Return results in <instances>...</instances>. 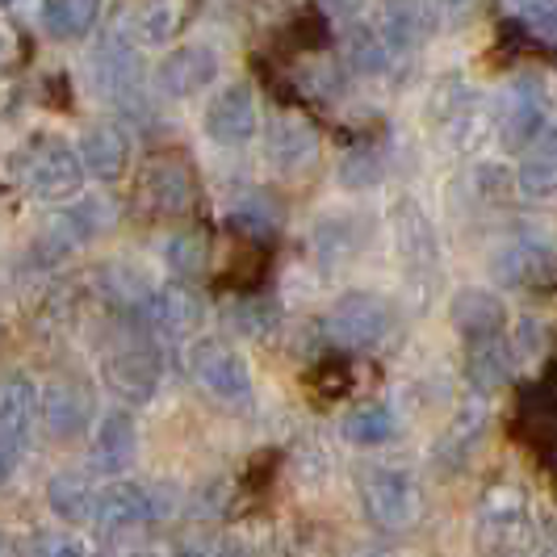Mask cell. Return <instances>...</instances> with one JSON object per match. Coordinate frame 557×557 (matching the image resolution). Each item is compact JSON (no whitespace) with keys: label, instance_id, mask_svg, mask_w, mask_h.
Masks as SVG:
<instances>
[{"label":"cell","instance_id":"10","mask_svg":"<svg viewBox=\"0 0 557 557\" xmlns=\"http://www.w3.org/2000/svg\"><path fill=\"white\" fill-rule=\"evenodd\" d=\"M201 126L206 135L219 143V147H244L256 139V126H260V101H256V88L248 81H231L223 84L210 106L201 113Z\"/></svg>","mask_w":557,"mask_h":557},{"label":"cell","instance_id":"13","mask_svg":"<svg viewBox=\"0 0 557 557\" xmlns=\"http://www.w3.org/2000/svg\"><path fill=\"white\" fill-rule=\"evenodd\" d=\"M26 181L42 201H72L84 189V168L76 147L63 139H42L26 164Z\"/></svg>","mask_w":557,"mask_h":557},{"label":"cell","instance_id":"3","mask_svg":"<svg viewBox=\"0 0 557 557\" xmlns=\"http://www.w3.org/2000/svg\"><path fill=\"white\" fill-rule=\"evenodd\" d=\"M391 323H394V310L382 294H373V289H348V294H339L332 307H327L319 327H323V335L332 339L335 348H344V352H369V348H377L386 339Z\"/></svg>","mask_w":557,"mask_h":557},{"label":"cell","instance_id":"20","mask_svg":"<svg viewBox=\"0 0 557 557\" xmlns=\"http://www.w3.org/2000/svg\"><path fill=\"white\" fill-rule=\"evenodd\" d=\"M143 206L156 214V219H185L194 210L197 185L189 176V168L176 164V160H156L143 172Z\"/></svg>","mask_w":557,"mask_h":557},{"label":"cell","instance_id":"31","mask_svg":"<svg viewBox=\"0 0 557 557\" xmlns=\"http://www.w3.org/2000/svg\"><path fill=\"white\" fill-rule=\"evenodd\" d=\"M344 59H348V67H352L357 76L373 81V76H386V72H391L394 51L382 42L377 29L357 22V26H348V34H344Z\"/></svg>","mask_w":557,"mask_h":557},{"label":"cell","instance_id":"21","mask_svg":"<svg viewBox=\"0 0 557 557\" xmlns=\"http://www.w3.org/2000/svg\"><path fill=\"white\" fill-rule=\"evenodd\" d=\"M448 319H453V327H457V335L466 344H474V339L503 335V327H507V307H503L499 294L486 289V285H461L453 294V302H448Z\"/></svg>","mask_w":557,"mask_h":557},{"label":"cell","instance_id":"25","mask_svg":"<svg viewBox=\"0 0 557 557\" xmlns=\"http://www.w3.org/2000/svg\"><path fill=\"white\" fill-rule=\"evenodd\" d=\"M185 26V0H139L126 13V34L135 47H168Z\"/></svg>","mask_w":557,"mask_h":557},{"label":"cell","instance_id":"24","mask_svg":"<svg viewBox=\"0 0 557 557\" xmlns=\"http://www.w3.org/2000/svg\"><path fill=\"white\" fill-rule=\"evenodd\" d=\"M364 248V226L352 214H319L310 226V251L323 269H339L348 264L357 251Z\"/></svg>","mask_w":557,"mask_h":557},{"label":"cell","instance_id":"6","mask_svg":"<svg viewBox=\"0 0 557 557\" xmlns=\"http://www.w3.org/2000/svg\"><path fill=\"white\" fill-rule=\"evenodd\" d=\"M38 416L55 445H76L88 436V428L97 419V394L76 373H55L38 391Z\"/></svg>","mask_w":557,"mask_h":557},{"label":"cell","instance_id":"9","mask_svg":"<svg viewBox=\"0 0 557 557\" xmlns=\"http://www.w3.org/2000/svg\"><path fill=\"white\" fill-rule=\"evenodd\" d=\"M219 76H223V55H219L214 47H206V42H189V47L168 51V55L156 63L151 88H156L160 97H168V101H189L201 88H210Z\"/></svg>","mask_w":557,"mask_h":557},{"label":"cell","instance_id":"40","mask_svg":"<svg viewBox=\"0 0 557 557\" xmlns=\"http://www.w3.org/2000/svg\"><path fill=\"white\" fill-rule=\"evenodd\" d=\"M34 549H42V554H84V541L63 536V532H47V536L34 541Z\"/></svg>","mask_w":557,"mask_h":557},{"label":"cell","instance_id":"27","mask_svg":"<svg viewBox=\"0 0 557 557\" xmlns=\"http://www.w3.org/2000/svg\"><path fill=\"white\" fill-rule=\"evenodd\" d=\"M516 377V352L503 335L491 339H474L470 357H466V382L474 386V394H495Z\"/></svg>","mask_w":557,"mask_h":557},{"label":"cell","instance_id":"19","mask_svg":"<svg viewBox=\"0 0 557 557\" xmlns=\"http://www.w3.org/2000/svg\"><path fill=\"white\" fill-rule=\"evenodd\" d=\"M264 160L281 176H302L319 160V131L298 113H281L264 135Z\"/></svg>","mask_w":557,"mask_h":557},{"label":"cell","instance_id":"29","mask_svg":"<svg viewBox=\"0 0 557 557\" xmlns=\"http://www.w3.org/2000/svg\"><path fill=\"white\" fill-rule=\"evenodd\" d=\"M92 503H97V486L81 470H63V474H55L47 482V507L55 511L63 524L92 520Z\"/></svg>","mask_w":557,"mask_h":557},{"label":"cell","instance_id":"43","mask_svg":"<svg viewBox=\"0 0 557 557\" xmlns=\"http://www.w3.org/2000/svg\"><path fill=\"white\" fill-rule=\"evenodd\" d=\"M441 4H445V13H457V17H466L474 9V0H441Z\"/></svg>","mask_w":557,"mask_h":557},{"label":"cell","instance_id":"17","mask_svg":"<svg viewBox=\"0 0 557 557\" xmlns=\"http://www.w3.org/2000/svg\"><path fill=\"white\" fill-rule=\"evenodd\" d=\"M139 307L143 319H147V332L164 335V339H189L206 323V302L197 298V289H189V285L151 289Z\"/></svg>","mask_w":557,"mask_h":557},{"label":"cell","instance_id":"42","mask_svg":"<svg viewBox=\"0 0 557 557\" xmlns=\"http://www.w3.org/2000/svg\"><path fill=\"white\" fill-rule=\"evenodd\" d=\"M327 13H332L335 22H357L364 9V0H319Z\"/></svg>","mask_w":557,"mask_h":557},{"label":"cell","instance_id":"33","mask_svg":"<svg viewBox=\"0 0 557 557\" xmlns=\"http://www.w3.org/2000/svg\"><path fill=\"white\" fill-rule=\"evenodd\" d=\"M511 185H516V194L524 197V201H536V206L554 201V194H557V160L549 156V151H532V156H524V164L516 168Z\"/></svg>","mask_w":557,"mask_h":557},{"label":"cell","instance_id":"23","mask_svg":"<svg viewBox=\"0 0 557 557\" xmlns=\"http://www.w3.org/2000/svg\"><path fill=\"white\" fill-rule=\"evenodd\" d=\"M92 453H97V470L122 474L135 466L139 457V428L131 411H110L101 423H92Z\"/></svg>","mask_w":557,"mask_h":557},{"label":"cell","instance_id":"12","mask_svg":"<svg viewBox=\"0 0 557 557\" xmlns=\"http://www.w3.org/2000/svg\"><path fill=\"white\" fill-rule=\"evenodd\" d=\"M88 76L97 84V92L113 101V106H131L139 101V88H143V67L135 47L122 38V34H110L92 47L88 55Z\"/></svg>","mask_w":557,"mask_h":557},{"label":"cell","instance_id":"44","mask_svg":"<svg viewBox=\"0 0 557 557\" xmlns=\"http://www.w3.org/2000/svg\"><path fill=\"white\" fill-rule=\"evenodd\" d=\"M13 55V38L9 34H0V59H9Z\"/></svg>","mask_w":557,"mask_h":557},{"label":"cell","instance_id":"22","mask_svg":"<svg viewBox=\"0 0 557 557\" xmlns=\"http://www.w3.org/2000/svg\"><path fill=\"white\" fill-rule=\"evenodd\" d=\"M151 516H156V495L143 482H131V478L97 491V503H92V520L110 532L143 529Z\"/></svg>","mask_w":557,"mask_h":557},{"label":"cell","instance_id":"8","mask_svg":"<svg viewBox=\"0 0 557 557\" xmlns=\"http://www.w3.org/2000/svg\"><path fill=\"white\" fill-rule=\"evenodd\" d=\"M394 226V244L403 256V269L411 281H432L441 273V239H436V226L428 219V210L419 206L416 197H398L391 210Z\"/></svg>","mask_w":557,"mask_h":557},{"label":"cell","instance_id":"39","mask_svg":"<svg viewBox=\"0 0 557 557\" xmlns=\"http://www.w3.org/2000/svg\"><path fill=\"white\" fill-rule=\"evenodd\" d=\"M474 185H478V194L482 197H503V189L511 185V176H507V168H491V164H478L474 172Z\"/></svg>","mask_w":557,"mask_h":557},{"label":"cell","instance_id":"18","mask_svg":"<svg viewBox=\"0 0 557 557\" xmlns=\"http://www.w3.org/2000/svg\"><path fill=\"white\" fill-rule=\"evenodd\" d=\"M486 432H491V407L482 403V394H474L470 403H461L457 407V416L448 423L445 432H441V441L432 448V461H436V470H466L470 466V457L478 453V445L486 441Z\"/></svg>","mask_w":557,"mask_h":557},{"label":"cell","instance_id":"16","mask_svg":"<svg viewBox=\"0 0 557 557\" xmlns=\"http://www.w3.org/2000/svg\"><path fill=\"white\" fill-rule=\"evenodd\" d=\"M76 156H81V168L92 181L113 185L131 168L135 139H131V131L122 122H92V126H84L81 139H76Z\"/></svg>","mask_w":557,"mask_h":557},{"label":"cell","instance_id":"37","mask_svg":"<svg viewBox=\"0 0 557 557\" xmlns=\"http://www.w3.org/2000/svg\"><path fill=\"white\" fill-rule=\"evenodd\" d=\"M532 34L541 38H554L557 34V0H503Z\"/></svg>","mask_w":557,"mask_h":557},{"label":"cell","instance_id":"30","mask_svg":"<svg viewBox=\"0 0 557 557\" xmlns=\"http://www.w3.org/2000/svg\"><path fill=\"white\" fill-rule=\"evenodd\" d=\"M339 432H344V441H348V445L382 448L398 436V416H394L386 403H361V407H352V411L344 416Z\"/></svg>","mask_w":557,"mask_h":557},{"label":"cell","instance_id":"28","mask_svg":"<svg viewBox=\"0 0 557 557\" xmlns=\"http://www.w3.org/2000/svg\"><path fill=\"white\" fill-rule=\"evenodd\" d=\"M97 289L113 302H122V307H139L143 298L156 289V281H151L147 264H139L135 256H122V260H110V264L97 269Z\"/></svg>","mask_w":557,"mask_h":557},{"label":"cell","instance_id":"45","mask_svg":"<svg viewBox=\"0 0 557 557\" xmlns=\"http://www.w3.org/2000/svg\"><path fill=\"white\" fill-rule=\"evenodd\" d=\"M9 549H13V536L0 529V554H9Z\"/></svg>","mask_w":557,"mask_h":557},{"label":"cell","instance_id":"14","mask_svg":"<svg viewBox=\"0 0 557 557\" xmlns=\"http://www.w3.org/2000/svg\"><path fill=\"white\" fill-rule=\"evenodd\" d=\"M373 29L382 34V42L391 47L394 55H416L436 38L441 13L428 0H382Z\"/></svg>","mask_w":557,"mask_h":557},{"label":"cell","instance_id":"35","mask_svg":"<svg viewBox=\"0 0 557 557\" xmlns=\"http://www.w3.org/2000/svg\"><path fill=\"white\" fill-rule=\"evenodd\" d=\"M382 176H386V160H382L377 147H352V151L339 160V168H335V181H339L344 189H352V194L373 189Z\"/></svg>","mask_w":557,"mask_h":557},{"label":"cell","instance_id":"34","mask_svg":"<svg viewBox=\"0 0 557 557\" xmlns=\"http://www.w3.org/2000/svg\"><path fill=\"white\" fill-rule=\"evenodd\" d=\"M164 269L181 281H197L206 273V239H201V231H176V235H168Z\"/></svg>","mask_w":557,"mask_h":557},{"label":"cell","instance_id":"36","mask_svg":"<svg viewBox=\"0 0 557 557\" xmlns=\"http://www.w3.org/2000/svg\"><path fill=\"white\" fill-rule=\"evenodd\" d=\"M231 323H235V332L251 335V339H264V335L277 332L281 310L269 298H244V302L231 307Z\"/></svg>","mask_w":557,"mask_h":557},{"label":"cell","instance_id":"26","mask_svg":"<svg viewBox=\"0 0 557 557\" xmlns=\"http://www.w3.org/2000/svg\"><path fill=\"white\" fill-rule=\"evenodd\" d=\"M38 423V382L26 369H13L0 377V432H9L17 445Z\"/></svg>","mask_w":557,"mask_h":557},{"label":"cell","instance_id":"38","mask_svg":"<svg viewBox=\"0 0 557 557\" xmlns=\"http://www.w3.org/2000/svg\"><path fill=\"white\" fill-rule=\"evenodd\" d=\"M511 352H516L520 361H532V357L545 352V323H541L536 314L516 323V344H511Z\"/></svg>","mask_w":557,"mask_h":557},{"label":"cell","instance_id":"4","mask_svg":"<svg viewBox=\"0 0 557 557\" xmlns=\"http://www.w3.org/2000/svg\"><path fill=\"white\" fill-rule=\"evenodd\" d=\"M364 520L382 532H407L419 520V482L398 466L361 470Z\"/></svg>","mask_w":557,"mask_h":557},{"label":"cell","instance_id":"2","mask_svg":"<svg viewBox=\"0 0 557 557\" xmlns=\"http://www.w3.org/2000/svg\"><path fill=\"white\" fill-rule=\"evenodd\" d=\"M101 373H106V386H110L122 403H131V407L156 403L160 382H164V357H160V348H156V335L151 332L122 335L110 352H106Z\"/></svg>","mask_w":557,"mask_h":557},{"label":"cell","instance_id":"15","mask_svg":"<svg viewBox=\"0 0 557 557\" xmlns=\"http://www.w3.org/2000/svg\"><path fill=\"white\" fill-rule=\"evenodd\" d=\"M491 277L507 289H545L554 281V248L541 235L511 239L491 256Z\"/></svg>","mask_w":557,"mask_h":557},{"label":"cell","instance_id":"5","mask_svg":"<svg viewBox=\"0 0 557 557\" xmlns=\"http://www.w3.org/2000/svg\"><path fill=\"white\" fill-rule=\"evenodd\" d=\"M113 226V210L106 197H72V206L55 214L51 223L38 231V239H34V256L42 260V264H59V260H67L72 251H81L84 244H92L97 235H106Z\"/></svg>","mask_w":557,"mask_h":557},{"label":"cell","instance_id":"11","mask_svg":"<svg viewBox=\"0 0 557 557\" xmlns=\"http://www.w3.org/2000/svg\"><path fill=\"white\" fill-rule=\"evenodd\" d=\"M474 524H478V541H482V545H495V549L520 545L524 532L532 529L529 491H524V486H511V482L491 486V491L478 499Z\"/></svg>","mask_w":557,"mask_h":557},{"label":"cell","instance_id":"32","mask_svg":"<svg viewBox=\"0 0 557 557\" xmlns=\"http://www.w3.org/2000/svg\"><path fill=\"white\" fill-rule=\"evenodd\" d=\"M101 13H106V0H47L42 22L55 38L76 42V38H88L97 29Z\"/></svg>","mask_w":557,"mask_h":557},{"label":"cell","instance_id":"7","mask_svg":"<svg viewBox=\"0 0 557 557\" xmlns=\"http://www.w3.org/2000/svg\"><path fill=\"white\" fill-rule=\"evenodd\" d=\"M185 364H189L197 386L210 394L214 403H223V407H248L251 394H256L248 361L231 344H223V339H197L194 348H189V357H185Z\"/></svg>","mask_w":557,"mask_h":557},{"label":"cell","instance_id":"1","mask_svg":"<svg viewBox=\"0 0 557 557\" xmlns=\"http://www.w3.org/2000/svg\"><path fill=\"white\" fill-rule=\"evenodd\" d=\"M495 126H499L503 151H511V156H524V151H532V147H541V143L549 139L554 110H549L545 81L541 76H516V81L503 84Z\"/></svg>","mask_w":557,"mask_h":557},{"label":"cell","instance_id":"41","mask_svg":"<svg viewBox=\"0 0 557 557\" xmlns=\"http://www.w3.org/2000/svg\"><path fill=\"white\" fill-rule=\"evenodd\" d=\"M17 441L9 436V432H0V486L13 478V470H17Z\"/></svg>","mask_w":557,"mask_h":557}]
</instances>
